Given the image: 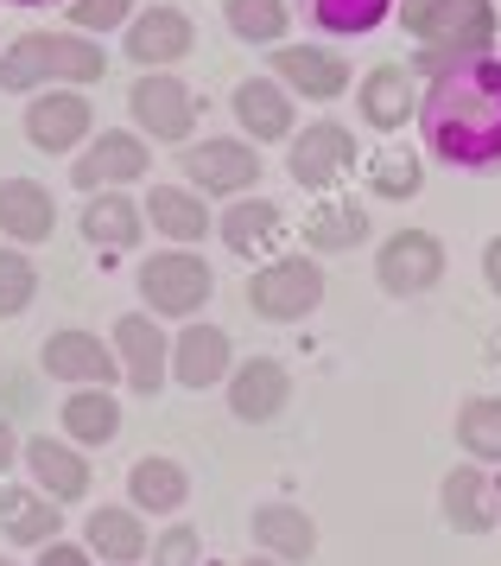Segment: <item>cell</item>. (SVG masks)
I'll list each match as a JSON object with an SVG mask.
<instances>
[{
    "mask_svg": "<svg viewBox=\"0 0 501 566\" xmlns=\"http://www.w3.org/2000/svg\"><path fill=\"white\" fill-rule=\"evenodd\" d=\"M419 147L451 172H501V52L463 57L419 90Z\"/></svg>",
    "mask_w": 501,
    "mask_h": 566,
    "instance_id": "1",
    "label": "cell"
},
{
    "mask_svg": "<svg viewBox=\"0 0 501 566\" xmlns=\"http://www.w3.org/2000/svg\"><path fill=\"white\" fill-rule=\"evenodd\" d=\"M108 77V52L89 32H20L0 52V90L7 96H39V90H89Z\"/></svg>",
    "mask_w": 501,
    "mask_h": 566,
    "instance_id": "2",
    "label": "cell"
},
{
    "mask_svg": "<svg viewBox=\"0 0 501 566\" xmlns=\"http://www.w3.org/2000/svg\"><path fill=\"white\" fill-rule=\"evenodd\" d=\"M394 20L419 39L413 71H426V77L451 71L463 57L495 52V32H501L495 0H413V7H394Z\"/></svg>",
    "mask_w": 501,
    "mask_h": 566,
    "instance_id": "3",
    "label": "cell"
},
{
    "mask_svg": "<svg viewBox=\"0 0 501 566\" xmlns=\"http://www.w3.org/2000/svg\"><path fill=\"white\" fill-rule=\"evenodd\" d=\"M134 293H140V306H147L152 318L184 325V318H198V312L216 300V268H210L198 249H172V242H166L159 255H140Z\"/></svg>",
    "mask_w": 501,
    "mask_h": 566,
    "instance_id": "4",
    "label": "cell"
},
{
    "mask_svg": "<svg viewBox=\"0 0 501 566\" xmlns=\"http://www.w3.org/2000/svg\"><path fill=\"white\" fill-rule=\"evenodd\" d=\"M324 306V261L318 255H274L254 261L248 274V312L267 325H305L311 312Z\"/></svg>",
    "mask_w": 501,
    "mask_h": 566,
    "instance_id": "5",
    "label": "cell"
},
{
    "mask_svg": "<svg viewBox=\"0 0 501 566\" xmlns=\"http://www.w3.org/2000/svg\"><path fill=\"white\" fill-rule=\"evenodd\" d=\"M178 172L191 191L203 198H242V191H260V154L242 134H203V140H184L178 147Z\"/></svg>",
    "mask_w": 501,
    "mask_h": 566,
    "instance_id": "6",
    "label": "cell"
},
{
    "mask_svg": "<svg viewBox=\"0 0 501 566\" xmlns=\"http://www.w3.org/2000/svg\"><path fill=\"white\" fill-rule=\"evenodd\" d=\"M127 115H134V134H147L152 147L198 140V96L178 71H140L127 90Z\"/></svg>",
    "mask_w": 501,
    "mask_h": 566,
    "instance_id": "7",
    "label": "cell"
},
{
    "mask_svg": "<svg viewBox=\"0 0 501 566\" xmlns=\"http://www.w3.org/2000/svg\"><path fill=\"white\" fill-rule=\"evenodd\" d=\"M152 172V140L134 128H102L89 134L71 154V185L89 198V191H127Z\"/></svg>",
    "mask_w": 501,
    "mask_h": 566,
    "instance_id": "8",
    "label": "cell"
},
{
    "mask_svg": "<svg viewBox=\"0 0 501 566\" xmlns=\"http://www.w3.org/2000/svg\"><path fill=\"white\" fill-rule=\"evenodd\" d=\"M445 268H451V255L431 230H394L375 249V286L387 300H426L445 281Z\"/></svg>",
    "mask_w": 501,
    "mask_h": 566,
    "instance_id": "9",
    "label": "cell"
},
{
    "mask_svg": "<svg viewBox=\"0 0 501 566\" xmlns=\"http://www.w3.org/2000/svg\"><path fill=\"white\" fill-rule=\"evenodd\" d=\"M355 134L343 128V122H305V128H292V140H286V179L299 185V191H337V185L355 172Z\"/></svg>",
    "mask_w": 501,
    "mask_h": 566,
    "instance_id": "10",
    "label": "cell"
},
{
    "mask_svg": "<svg viewBox=\"0 0 501 566\" xmlns=\"http://www.w3.org/2000/svg\"><path fill=\"white\" fill-rule=\"evenodd\" d=\"M121 52L140 64V71H178L184 57L198 52V20L172 7V0H152L121 27Z\"/></svg>",
    "mask_w": 501,
    "mask_h": 566,
    "instance_id": "11",
    "label": "cell"
},
{
    "mask_svg": "<svg viewBox=\"0 0 501 566\" xmlns=\"http://www.w3.org/2000/svg\"><path fill=\"white\" fill-rule=\"evenodd\" d=\"M115 363H121V382L134 395H159V388L172 382V337H166V318H152V312H121L115 318Z\"/></svg>",
    "mask_w": 501,
    "mask_h": 566,
    "instance_id": "12",
    "label": "cell"
},
{
    "mask_svg": "<svg viewBox=\"0 0 501 566\" xmlns=\"http://www.w3.org/2000/svg\"><path fill=\"white\" fill-rule=\"evenodd\" d=\"M39 369L64 388H115L121 382V363H115V344L102 332H83V325H64L39 344Z\"/></svg>",
    "mask_w": 501,
    "mask_h": 566,
    "instance_id": "13",
    "label": "cell"
},
{
    "mask_svg": "<svg viewBox=\"0 0 501 566\" xmlns=\"http://www.w3.org/2000/svg\"><path fill=\"white\" fill-rule=\"evenodd\" d=\"M20 471H25V484L45 490L57 510H76V503L96 490V471H89V459H83V446L51 439V433L20 439Z\"/></svg>",
    "mask_w": 501,
    "mask_h": 566,
    "instance_id": "14",
    "label": "cell"
},
{
    "mask_svg": "<svg viewBox=\"0 0 501 566\" xmlns=\"http://www.w3.org/2000/svg\"><path fill=\"white\" fill-rule=\"evenodd\" d=\"M25 140L39 147V154H76L89 134H96V103L83 96V90H39V96H25Z\"/></svg>",
    "mask_w": 501,
    "mask_h": 566,
    "instance_id": "15",
    "label": "cell"
},
{
    "mask_svg": "<svg viewBox=\"0 0 501 566\" xmlns=\"http://www.w3.org/2000/svg\"><path fill=\"white\" fill-rule=\"evenodd\" d=\"M216 235H223L228 255L254 261H274L286 255V242H292V223H286V210L274 198H260V191H242V198H228V210L216 217Z\"/></svg>",
    "mask_w": 501,
    "mask_h": 566,
    "instance_id": "16",
    "label": "cell"
},
{
    "mask_svg": "<svg viewBox=\"0 0 501 566\" xmlns=\"http://www.w3.org/2000/svg\"><path fill=\"white\" fill-rule=\"evenodd\" d=\"M228 108H235L242 140H254V147H279V140H292V128H299V96L274 71L267 77H242L235 96H228Z\"/></svg>",
    "mask_w": 501,
    "mask_h": 566,
    "instance_id": "17",
    "label": "cell"
},
{
    "mask_svg": "<svg viewBox=\"0 0 501 566\" xmlns=\"http://www.w3.org/2000/svg\"><path fill=\"white\" fill-rule=\"evenodd\" d=\"M223 395L242 427H267V420H279V413L292 408V369L279 357H242L228 369Z\"/></svg>",
    "mask_w": 501,
    "mask_h": 566,
    "instance_id": "18",
    "label": "cell"
},
{
    "mask_svg": "<svg viewBox=\"0 0 501 566\" xmlns=\"http://www.w3.org/2000/svg\"><path fill=\"white\" fill-rule=\"evenodd\" d=\"M438 515H445L451 535H495L501 496H495V484H489V464H477V459L451 464L445 484H438Z\"/></svg>",
    "mask_w": 501,
    "mask_h": 566,
    "instance_id": "19",
    "label": "cell"
},
{
    "mask_svg": "<svg viewBox=\"0 0 501 566\" xmlns=\"http://www.w3.org/2000/svg\"><path fill=\"white\" fill-rule=\"evenodd\" d=\"M228 369H235V344H228L223 325L210 318H184V332L172 337V382L203 395V388H223Z\"/></svg>",
    "mask_w": 501,
    "mask_h": 566,
    "instance_id": "20",
    "label": "cell"
},
{
    "mask_svg": "<svg viewBox=\"0 0 501 566\" xmlns=\"http://www.w3.org/2000/svg\"><path fill=\"white\" fill-rule=\"evenodd\" d=\"M274 77L299 96V103H337L343 90H350V57L330 52V45H274Z\"/></svg>",
    "mask_w": 501,
    "mask_h": 566,
    "instance_id": "21",
    "label": "cell"
},
{
    "mask_svg": "<svg viewBox=\"0 0 501 566\" xmlns=\"http://www.w3.org/2000/svg\"><path fill=\"white\" fill-rule=\"evenodd\" d=\"M76 230H83L89 249H102V261L108 255H134V249L147 242V205L127 198V191H89V205H83V217H76Z\"/></svg>",
    "mask_w": 501,
    "mask_h": 566,
    "instance_id": "22",
    "label": "cell"
},
{
    "mask_svg": "<svg viewBox=\"0 0 501 566\" xmlns=\"http://www.w3.org/2000/svg\"><path fill=\"white\" fill-rule=\"evenodd\" d=\"M355 115L375 134H401L419 115V77L406 64H375L369 77L355 83Z\"/></svg>",
    "mask_w": 501,
    "mask_h": 566,
    "instance_id": "23",
    "label": "cell"
},
{
    "mask_svg": "<svg viewBox=\"0 0 501 566\" xmlns=\"http://www.w3.org/2000/svg\"><path fill=\"white\" fill-rule=\"evenodd\" d=\"M83 547L96 554L102 566H140L147 560V515L134 510V503H96V510L83 515Z\"/></svg>",
    "mask_w": 501,
    "mask_h": 566,
    "instance_id": "24",
    "label": "cell"
},
{
    "mask_svg": "<svg viewBox=\"0 0 501 566\" xmlns=\"http://www.w3.org/2000/svg\"><path fill=\"white\" fill-rule=\"evenodd\" d=\"M299 235L311 255H350V249L369 242V205H355L343 191H318V205L305 210Z\"/></svg>",
    "mask_w": 501,
    "mask_h": 566,
    "instance_id": "25",
    "label": "cell"
},
{
    "mask_svg": "<svg viewBox=\"0 0 501 566\" xmlns=\"http://www.w3.org/2000/svg\"><path fill=\"white\" fill-rule=\"evenodd\" d=\"M147 230H159L172 249H198L203 235L216 230V217H210V205H203V191H191V185H152L147 198Z\"/></svg>",
    "mask_w": 501,
    "mask_h": 566,
    "instance_id": "26",
    "label": "cell"
},
{
    "mask_svg": "<svg viewBox=\"0 0 501 566\" xmlns=\"http://www.w3.org/2000/svg\"><path fill=\"white\" fill-rule=\"evenodd\" d=\"M57 230V198L39 179H0V235L13 249H39Z\"/></svg>",
    "mask_w": 501,
    "mask_h": 566,
    "instance_id": "27",
    "label": "cell"
},
{
    "mask_svg": "<svg viewBox=\"0 0 501 566\" xmlns=\"http://www.w3.org/2000/svg\"><path fill=\"white\" fill-rule=\"evenodd\" d=\"M248 535L260 554H274V560L299 566L318 554V522H311V510H299V503H254L248 515Z\"/></svg>",
    "mask_w": 501,
    "mask_h": 566,
    "instance_id": "28",
    "label": "cell"
},
{
    "mask_svg": "<svg viewBox=\"0 0 501 566\" xmlns=\"http://www.w3.org/2000/svg\"><path fill=\"white\" fill-rule=\"evenodd\" d=\"M127 503L140 515H184V503H191V471L178 459H166V452H147V459L127 464Z\"/></svg>",
    "mask_w": 501,
    "mask_h": 566,
    "instance_id": "29",
    "label": "cell"
},
{
    "mask_svg": "<svg viewBox=\"0 0 501 566\" xmlns=\"http://www.w3.org/2000/svg\"><path fill=\"white\" fill-rule=\"evenodd\" d=\"M64 535V510L51 503L45 490L32 484H0V541H13V547H45V541Z\"/></svg>",
    "mask_w": 501,
    "mask_h": 566,
    "instance_id": "30",
    "label": "cell"
},
{
    "mask_svg": "<svg viewBox=\"0 0 501 566\" xmlns=\"http://www.w3.org/2000/svg\"><path fill=\"white\" fill-rule=\"evenodd\" d=\"M57 420H64V439L83 446V452L121 439V401H115V388H71L64 408H57Z\"/></svg>",
    "mask_w": 501,
    "mask_h": 566,
    "instance_id": "31",
    "label": "cell"
},
{
    "mask_svg": "<svg viewBox=\"0 0 501 566\" xmlns=\"http://www.w3.org/2000/svg\"><path fill=\"white\" fill-rule=\"evenodd\" d=\"M394 7L401 0H299L305 27L318 39H369L394 20Z\"/></svg>",
    "mask_w": 501,
    "mask_h": 566,
    "instance_id": "32",
    "label": "cell"
},
{
    "mask_svg": "<svg viewBox=\"0 0 501 566\" xmlns=\"http://www.w3.org/2000/svg\"><path fill=\"white\" fill-rule=\"evenodd\" d=\"M292 13H299L292 0H223V27L242 45H286Z\"/></svg>",
    "mask_w": 501,
    "mask_h": 566,
    "instance_id": "33",
    "label": "cell"
},
{
    "mask_svg": "<svg viewBox=\"0 0 501 566\" xmlns=\"http://www.w3.org/2000/svg\"><path fill=\"white\" fill-rule=\"evenodd\" d=\"M369 191L387 198V205L419 198V191H426V147H419V154H413V147H375V154H369Z\"/></svg>",
    "mask_w": 501,
    "mask_h": 566,
    "instance_id": "34",
    "label": "cell"
},
{
    "mask_svg": "<svg viewBox=\"0 0 501 566\" xmlns=\"http://www.w3.org/2000/svg\"><path fill=\"white\" fill-rule=\"evenodd\" d=\"M457 452L477 464H501V395H470L457 408Z\"/></svg>",
    "mask_w": 501,
    "mask_h": 566,
    "instance_id": "35",
    "label": "cell"
},
{
    "mask_svg": "<svg viewBox=\"0 0 501 566\" xmlns=\"http://www.w3.org/2000/svg\"><path fill=\"white\" fill-rule=\"evenodd\" d=\"M32 300H39V268H32V255L13 249V242H0V318H20Z\"/></svg>",
    "mask_w": 501,
    "mask_h": 566,
    "instance_id": "36",
    "label": "cell"
},
{
    "mask_svg": "<svg viewBox=\"0 0 501 566\" xmlns=\"http://www.w3.org/2000/svg\"><path fill=\"white\" fill-rule=\"evenodd\" d=\"M140 566H203V535L184 522V515H172V522L152 535V547H147Z\"/></svg>",
    "mask_w": 501,
    "mask_h": 566,
    "instance_id": "37",
    "label": "cell"
},
{
    "mask_svg": "<svg viewBox=\"0 0 501 566\" xmlns=\"http://www.w3.org/2000/svg\"><path fill=\"white\" fill-rule=\"evenodd\" d=\"M64 13H71V32L102 39V32H121L140 7H134V0H64Z\"/></svg>",
    "mask_w": 501,
    "mask_h": 566,
    "instance_id": "38",
    "label": "cell"
},
{
    "mask_svg": "<svg viewBox=\"0 0 501 566\" xmlns=\"http://www.w3.org/2000/svg\"><path fill=\"white\" fill-rule=\"evenodd\" d=\"M39 566H96V554H89V547H83V541H45V547H39Z\"/></svg>",
    "mask_w": 501,
    "mask_h": 566,
    "instance_id": "39",
    "label": "cell"
},
{
    "mask_svg": "<svg viewBox=\"0 0 501 566\" xmlns=\"http://www.w3.org/2000/svg\"><path fill=\"white\" fill-rule=\"evenodd\" d=\"M482 281H489V293L501 300V235H489V242H482Z\"/></svg>",
    "mask_w": 501,
    "mask_h": 566,
    "instance_id": "40",
    "label": "cell"
},
{
    "mask_svg": "<svg viewBox=\"0 0 501 566\" xmlns=\"http://www.w3.org/2000/svg\"><path fill=\"white\" fill-rule=\"evenodd\" d=\"M13 464H20V433H13V420L0 413V478H7Z\"/></svg>",
    "mask_w": 501,
    "mask_h": 566,
    "instance_id": "41",
    "label": "cell"
},
{
    "mask_svg": "<svg viewBox=\"0 0 501 566\" xmlns=\"http://www.w3.org/2000/svg\"><path fill=\"white\" fill-rule=\"evenodd\" d=\"M7 7H64V0H7Z\"/></svg>",
    "mask_w": 501,
    "mask_h": 566,
    "instance_id": "42",
    "label": "cell"
},
{
    "mask_svg": "<svg viewBox=\"0 0 501 566\" xmlns=\"http://www.w3.org/2000/svg\"><path fill=\"white\" fill-rule=\"evenodd\" d=\"M242 566H286V560H274V554H260V560H242Z\"/></svg>",
    "mask_w": 501,
    "mask_h": 566,
    "instance_id": "43",
    "label": "cell"
},
{
    "mask_svg": "<svg viewBox=\"0 0 501 566\" xmlns=\"http://www.w3.org/2000/svg\"><path fill=\"white\" fill-rule=\"evenodd\" d=\"M0 566H20V560H0Z\"/></svg>",
    "mask_w": 501,
    "mask_h": 566,
    "instance_id": "44",
    "label": "cell"
},
{
    "mask_svg": "<svg viewBox=\"0 0 501 566\" xmlns=\"http://www.w3.org/2000/svg\"><path fill=\"white\" fill-rule=\"evenodd\" d=\"M401 7H413V0H401Z\"/></svg>",
    "mask_w": 501,
    "mask_h": 566,
    "instance_id": "45",
    "label": "cell"
}]
</instances>
